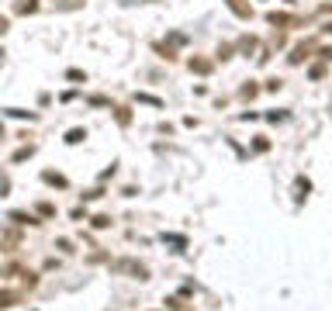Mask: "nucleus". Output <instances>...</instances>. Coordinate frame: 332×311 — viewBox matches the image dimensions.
Segmentation results:
<instances>
[{"label": "nucleus", "instance_id": "1", "mask_svg": "<svg viewBox=\"0 0 332 311\" xmlns=\"http://www.w3.org/2000/svg\"><path fill=\"white\" fill-rule=\"evenodd\" d=\"M115 270L118 273H132V277H138V280H145V277H149V270H145L142 263H135V259H118Z\"/></svg>", "mask_w": 332, "mask_h": 311}, {"label": "nucleus", "instance_id": "2", "mask_svg": "<svg viewBox=\"0 0 332 311\" xmlns=\"http://www.w3.org/2000/svg\"><path fill=\"white\" fill-rule=\"evenodd\" d=\"M225 4H229V11H232L235 18H253V7L246 0H225Z\"/></svg>", "mask_w": 332, "mask_h": 311}, {"label": "nucleus", "instance_id": "3", "mask_svg": "<svg viewBox=\"0 0 332 311\" xmlns=\"http://www.w3.org/2000/svg\"><path fill=\"white\" fill-rule=\"evenodd\" d=\"M21 301V291H0V311L4 308H14Z\"/></svg>", "mask_w": 332, "mask_h": 311}, {"label": "nucleus", "instance_id": "4", "mask_svg": "<svg viewBox=\"0 0 332 311\" xmlns=\"http://www.w3.org/2000/svg\"><path fill=\"white\" fill-rule=\"evenodd\" d=\"M11 221H14V225H39L35 214H24V211H11Z\"/></svg>", "mask_w": 332, "mask_h": 311}, {"label": "nucleus", "instance_id": "5", "mask_svg": "<svg viewBox=\"0 0 332 311\" xmlns=\"http://www.w3.org/2000/svg\"><path fill=\"white\" fill-rule=\"evenodd\" d=\"M14 11H18V14H35V11H39V0H18Z\"/></svg>", "mask_w": 332, "mask_h": 311}, {"label": "nucleus", "instance_id": "6", "mask_svg": "<svg viewBox=\"0 0 332 311\" xmlns=\"http://www.w3.org/2000/svg\"><path fill=\"white\" fill-rule=\"evenodd\" d=\"M42 180H45V183H52V187H66V176L52 173V170H45V173H42Z\"/></svg>", "mask_w": 332, "mask_h": 311}, {"label": "nucleus", "instance_id": "7", "mask_svg": "<svg viewBox=\"0 0 332 311\" xmlns=\"http://www.w3.org/2000/svg\"><path fill=\"white\" fill-rule=\"evenodd\" d=\"M18 242H21V235H18V232H7V235H4V239H0V246H4L7 253H11V249H14Z\"/></svg>", "mask_w": 332, "mask_h": 311}, {"label": "nucleus", "instance_id": "8", "mask_svg": "<svg viewBox=\"0 0 332 311\" xmlns=\"http://www.w3.org/2000/svg\"><path fill=\"white\" fill-rule=\"evenodd\" d=\"M191 69L194 73H211V62L208 59H191Z\"/></svg>", "mask_w": 332, "mask_h": 311}, {"label": "nucleus", "instance_id": "9", "mask_svg": "<svg viewBox=\"0 0 332 311\" xmlns=\"http://www.w3.org/2000/svg\"><path fill=\"white\" fill-rule=\"evenodd\" d=\"M308 49H312V45H298V49L291 52V62H294V66H298L301 59H308Z\"/></svg>", "mask_w": 332, "mask_h": 311}, {"label": "nucleus", "instance_id": "10", "mask_svg": "<svg viewBox=\"0 0 332 311\" xmlns=\"http://www.w3.org/2000/svg\"><path fill=\"white\" fill-rule=\"evenodd\" d=\"M83 138H87V132H83V128H73V132L66 135V142H69V145H77V142H83Z\"/></svg>", "mask_w": 332, "mask_h": 311}, {"label": "nucleus", "instance_id": "11", "mask_svg": "<svg viewBox=\"0 0 332 311\" xmlns=\"http://www.w3.org/2000/svg\"><path fill=\"white\" fill-rule=\"evenodd\" d=\"M163 242H170V246H176V249H183V246H187V239H183V235H163Z\"/></svg>", "mask_w": 332, "mask_h": 311}, {"label": "nucleus", "instance_id": "12", "mask_svg": "<svg viewBox=\"0 0 332 311\" xmlns=\"http://www.w3.org/2000/svg\"><path fill=\"white\" fill-rule=\"evenodd\" d=\"M115 118H118V125H128V121H132L128 107H115Z\"/></svg>", "mask_w": 332, "mask_h": 311}, {"label": "nucleus", "instance_id": "13", "mask_svg": "<svg viewBox=\"0 0 332 311\" xmlns=\"http://www.w3.org/2000/svg\"><path fill=\"white\" fill-rule=\"evenodd\" d=\"M107 225H111V218H107V214H97V218H94V228H107Z\"/></svg>", "mask_w": 332, "mask_h": 311}, {"label": "nucleus", "instance_id": "14", "mask_svg": "<svg viewBox=\"0 0 332 311\" xmlns=\"http://www.w3.org/2000/svg\"><path fill=\"white\" fill-rule=\"evenodd\" d=\"M39 214H42V218H52L56 208H52V204H39Z\"/></svg>", "mask_w": 332, "mask_h": 311}, {"label": "nucleus", "instance_id": "15", "mask_svg": "<svg viewBox=\"0 0 332 311\" xmlns=\"http://www.w3.org/2000/svg\"><path fill=\"white\" fill-rule=\"evenodd\" d=\"M218 59H222V62L232 59V45H222V49H218Z\"/></svg>", "mask_w": 332, "mask_h": 311}, {"label": "nucleus", "instance_id": "16", "mask_svg": "<svg viewBox=\"0 0 332 311\" xmlns=\"http://www.w3.org/2000/svg\"><path fill=\"white\" fill-rule=\"evenodd\" d=\"M239 45H242V52H253V49H256V38H242Z\"/></svg>", "mask_w": 332, "mask_h": 311}, {"label": "nucleus", "instance_id": "17", "mask_svg": "<svg viewBox=\"0 0 332 311\" xmlns=\"http://www.w3.org/2000/svg\"><path fill=\"white\" fill-rule=\"evenodd\" d=\"M253 149H256V152H267V149H270V142H267V138H256Z\"/></svg>", "mask_w": 332, "mask_h": 311}, {"label": "nucleus", "instance_id": "18", "mask_svg": "<svg viewBox=\"0 0 332 311\" xmlns=\"http://www.w3.org/2000/svg\"><path fill=\"white\" fill-rule=\"evenodd\" d=\"M7 190H11V180H7V176H0V197L7 194Z\"/></svg>", "mask_w": 332, "mask_h": 311}, {"label": "nucleus", "instance_id": "19", "mask_svg": "<svg viewBox=\"0 0 332 311\" xmlns=\"http://www.w3.org/2000/svg\"><path fill=\"white\" fill-rule=\"evenodd\" d=\"M4 31H7V18H0V35H4Z\"/></svg>", "mask_w": 332, "mask_h": 311}, {"label": "nucleus", "instance_id": "20", "mask_svg": "<svg viewBox=\"0 0 332 311\" xmlns=\"http://www.w3.org/2000/svg\"><path fill=\"white\" fill-rule=\"evenodd\" d=\"M0 138H4V125H0Z\"/></svg>", "mask_w": 332, "mask_h": 311}, {"label": "nucleus", "instance_id": "21", "mask_svg": "<svg viewBox=\"0 0 332 311\" xmlns=\"http://www.w3.org/2000/svg\"><path fill=\"white\" fill-rule=\"evenodd\" d=\"M325 31H332V24H329V28H325Z\"/></svg>", "mask_w": 332, "mask_h": 311}]
</instances>
